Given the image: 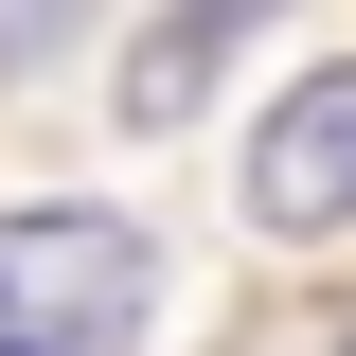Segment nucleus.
I'll list each match as a JSON object with an SVG mask.
<instances>
[{
    "label": "nucleus",
    "instance_id": "nucleus-1",
    "mask_svg": "<svg viewBox=\"0 0 356 356\" xmlns=\"http://www.w3.org/2000/svg\"><path fill=\"white\" fill-rule=\"evenodd\" d=\"M161 321V250L125 214H0V356H143Z\"/></svg>",
    "mask_w": 356,
    "mask_h": 356
},
{
    "label": "nucleus",
    "instance_id": "nucleus-2",
    "mask_svg": "<svg viewBox=\"0 0 356 356\" xmlns=\"http://www.w3.org/2000/svg\"><path fill=\"white\" fill-rule=\"evenodd\" d=\"M250 214H267V232H356V54L303 72V89L250 125Z\"/></svg>",
    "mask_w": 356,
    "mask_h": 356
},
{
    "label": "nucleus",
    "instance_id": "nucleus-3",
    "mask_svg": "<svg viewBox=\"0 0 356 356\" xmlns=\"http://www.w3.org/2000/svg\"><path fill=\"white\" fill-rule=\"evenodd\" d=\"M232 18H250V0H178L161 36H143V72H125V107H143V125H178V107H196V72L232 54Z\"/></svg>",
    "mask_w": 356,
    "mask_h": 356
},
{
    "label": "nucleus",
    "instance_id": "nucleus-4",
    "mask_svg": "<svg viewBox=\"0 0 356 356\" xmlns=\"http://www.w3.org/2000/svg\"><path fill=\"white\" fill-rule=\"evenodd\" d=\"M54 18H89V0H0V72H18V54H36Z\"/></svg>",
    "mask_w": 356,
    "mask_h": 356
},
{
    "label": "nucleus",
    "instance_id": "nucleus-5",
    "mask_svg": "<svg viewBox=\"0 0 356 356\" xmlns=\"http://www.w3.org/2000/svg\"><path fill=\"white\" fill-rule=\"evenodd\" d=\"M339 356H356V339H339Z\"/></svg>",
    "mask_w": 356,
    "mask_h": 356
}]
</instances>
